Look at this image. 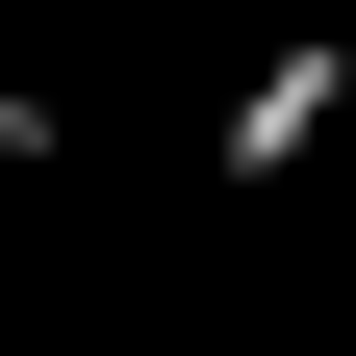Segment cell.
Here are the masks:
<instances>
[{"instance_id": "cell-1", "label": "cell", "mask_w": 356, "mask_h": 356, "mask_svg": "<svg viewBox=\"0 0 356 356\" xmlns=\"http://www.w3.org/2000/svg\"><path fill=\"white\" fill-rule=\"evenodd\" d=\"M331 102H356V0H331V26H280V51L229 76V127H204V178H229V204H280V178L331 153Z\"/></svg>"}]
</instances>
